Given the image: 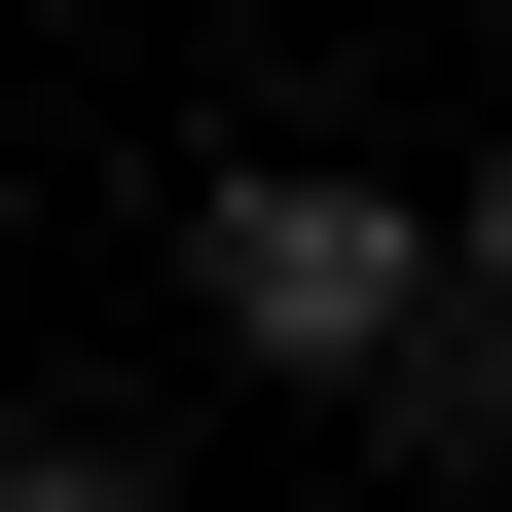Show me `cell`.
<instances>
[{"mask_svg":"<svg viewBox=\"0 0 512 512\" xmlns=\"http://www.w3.org/2000/svg\"><path fill=\"white\" fill-rule=\"evenodd\" d=\"M183 293H220V366H330V403H403L439 220H403V183H330V147H220V183H183Z\"/></svg>","mask_w":512,"mask_h":512,"instance_id":"6da1fadb","label":"cell"},{"mask_svg":"<svg viewBox=\"0 0 512 512\" xmlns=\"http://www.w3.org/2000/svg\"><path fill=\"white\" fill-rule=\"evenodd\" d=\"M439 293H476V330H512V147H476V256H439Z\"/></svg>","mask_w":512,"mask_h":512,"instance_id":"3957f363","label":"cell"},{"mask_svg":"<svg viewBox=\"0 0 512 512\" xmlns=\"http://www.w3.org/2000/svg\"><path fill=\"white\" fill-rule=\"evenodd\" d=\"M0 512H147V476H110V439H0Z\"/></svg>","mask_w":512,"mask_h":512,"instance_id":"7a4b0ae2","label":"cell"}]
</instances>
